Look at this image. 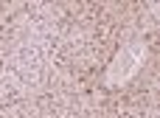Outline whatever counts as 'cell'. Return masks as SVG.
Returning <instances> with one entry per match:
<instances>
[{
  "label": "cell",
  "instance_id": "1",
  "mask_svg": "<svg viewBox=\"0 0 160 118\" xmlns=\"http://www.w3.org/2000/svg\"><path fill=\"white\" fill-rule=\"evenodd\" d=\"M143 62H146V45H143V42H129V45H124V48L115 54V59L110 62V68H107V73H104V85H107V87H121V85H127L132 76H138V70L143 68Z\"/></svg>",
  "mask_w": 160,
  "mask_h": 118
}]
</instances>
